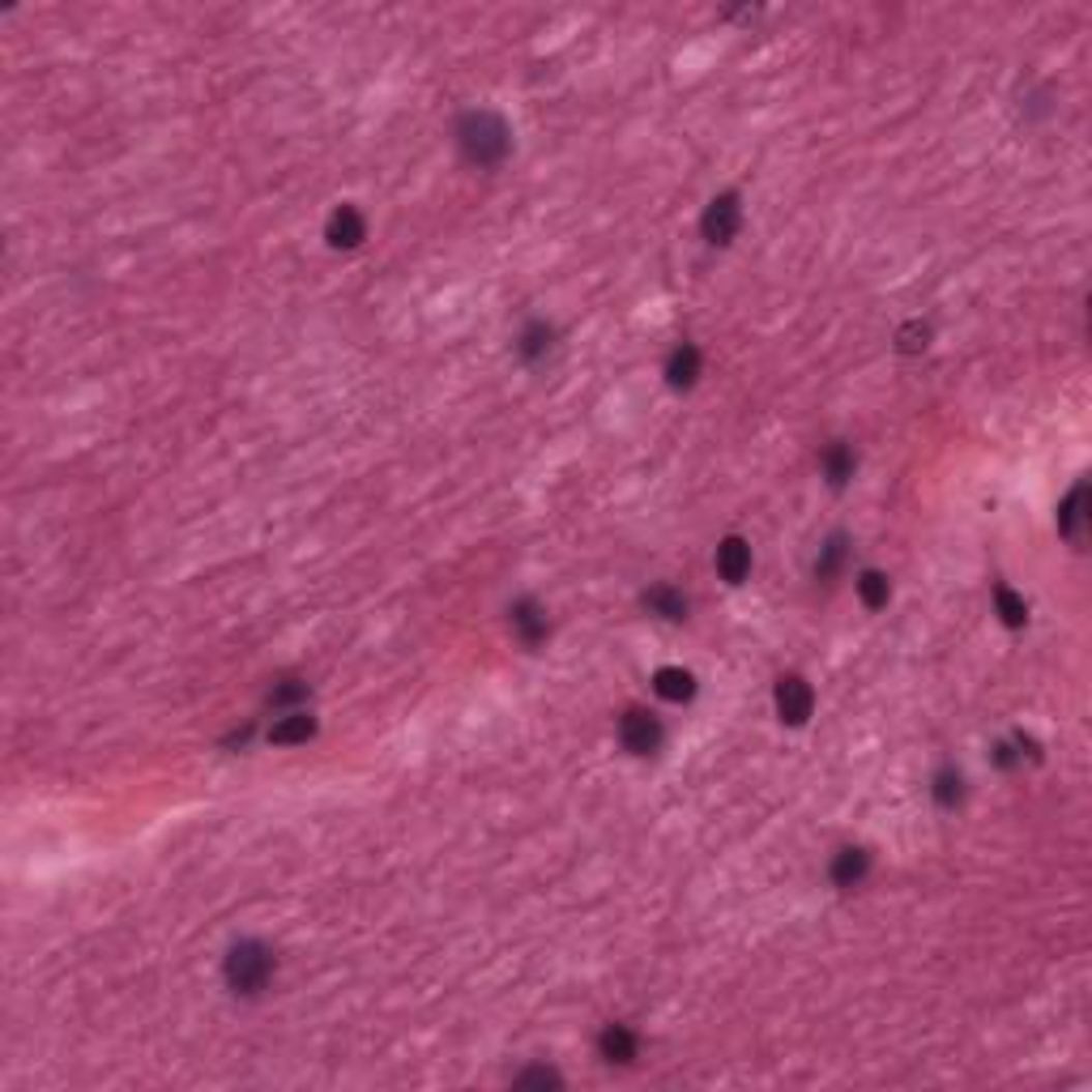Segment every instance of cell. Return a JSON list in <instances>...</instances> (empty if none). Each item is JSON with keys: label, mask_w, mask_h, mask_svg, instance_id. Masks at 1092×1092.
Returning a JSON list of instances; mask_svg holds the SVG:
<instances>
[{"label": "cell", "mask_w": 1092, "mask_h": 1092, "mask_svg": "<svg viewBox=\"0 0 1092 1092\" xmlns=\"http://www.w3.org/2000/svg\"><path fill=\"white\" fill-rule=\"evenodd\" d=\"M456 146L474 167H500L512 150V128L500 112H466L456 120Z\"/></svg>", "instance_id": "cell-1"}, {"label": "cell", "mask_w": 1092, "mask_h": 1092, "mask_svg": "<svg viewBox=\"0 0 1092 1092\" xmlns=\"http://www.w3.org/2000/svg\"><path fill=\"white\" fill-rule=\"evenodd\" d=\"M273 973H277V956H273V947H265L261 939H239L227 952V961H223L227 985L235 995H243V999H257L273 981Z\"/></svg>", "instance_id": "cell-2"}, {"label": "cell", "mask_w": 1092, "mask_h": 1092, "mask_svg": "<svg viewBox=\"0 0 1092 1092\" xmlns=\"http://www.w3.org/2000/svg\"><path fill=\"white\" fill-rule=\"evenodd\" d=\"M738 227H743V201H738V193H721V197H713L709 205H704L700 231H704L709 243L726 248V243H734Z\"/></svg>", "instance_id": "cell-3"}, {"label": "cell", "mask_w": 1092, "mask_h": 1092, "mask_svg": "<svg viewBox=\"0 0 1092 1092\" xmlns=\"http://www.w3.org/2000/svg\"><path fill=\"white\" fill-rule=\"evenodd\" d=\"M772 704H777V717L786 726H806L816 713V691L802 675H786L777 679V691H772Z\"/></svg>", "instance_id": "cell-4"}, {"label": "cell", "mask_w": 1092, "mask_h": 1092, "mask_svg": "<svg viewBox=\"0 0 1092 1092\" xmlns=\"http://www.w3.org/2000/svg\"><path fill=\"white\" fill-rule=\"evenodd\" d=\"M661 738H666V730L649 709H627L619 717V743L631 756H653L661 747Z\"/></svg>", "instance_id": "cell-5"}, {"label": "cell", "mask_w": 1092, "mask_h": 1092, "mask_svg": "<svg viewBox=\"0 0 1092 1092\" xmlns=\"http://www.w3.org/2000/svg\"><path fill=\"white\" fill-rule=\"evenodd\" d=\"M508 623H512L517 641H521L525 649H538V645L547 641V631H551L547 611L534 602V597H517V602L508 607Z\"/></svg>", "instance_id": "cell-6"}, {"label": "cell", "mask_w": 1092, "mask_h": 1092, "mask_svg": "<svg viewBox=\"0 0 1092 1092\" xmlns=\"http://www.w3.org/2000/svg\"><path fill=\"white\" fill-rule=\"evenodd\" d=\"M325 239H329V248H342V253L359 248V243L367 239V218L359 214L355 205H337L329 214V223H325Z\"/></svg>", "instance_id": "cell-7"}, {"label": "cell", "mask_w": 1092, "mask_h": 1092, "mask_svg": "<svg viewBox=\"0 0 1092 1092\" xmlns=\"http://www.w3.org/2000/svg\"><path fill=\"white\" fill-rule=\"evenodd\" d=\"M747 572H751V547H747V538H738V534L721 538L717 542V577L726 585H743Z\"/></svg>", "instance_id": "cell-8"}, {"label": "cell", "mask_w": 1092, "mask_h": 1092, "mask_svg": "<svg viewBox=\"0 0 1092 1092\" xmlns=\"http://www.w3.org/2000/svg\"><path fill=\"white\" fill-rule=\"evenodd\" d=\"M1084 530H1088V482H1075L1067 491V500L1059 504V534L1067 542H1084Z\"/></svg>", "instance_id": "cell-9"}, {"label": "cell", "mask_w": 1092, "mask_h": 1092, "mask_svg": "<svg viewBox=\"0 0 1092 1092\" xmlns=\"http://www.w3.org/2000/svg\"><path fill=\"white\" fill-rule=\"evenodd\" d=\"M870 870V854L862 850V845H845V850L832 854V866H828V879L836 888H858L862 879Z\"/></svg>", "instance_id": "cell-10"}, {"label": "cell", "mask_w": 1092, "mask_h": 1092, "mask_svg": "<svg viewBox=\"0 0 1092 1092\" xmlns=\"http://www.w3.org/2000/svg\"><path fill=\"white\" fill-rule=\"evenodd\" d=\"M597 1050H602V1059H607V1063L627 1067V1063H637L641 1041H637V1033H631L627 1025H607L602 1037H597Z\"/></svg>", "instance_id": "cell-11"}, {"label": "cell", "mask_w": 1092, "mask_h": 1092, "mask_svg": "<svg viewBox=\"0 0 1092 1092\" xmlns=\"http://www.w3.org/2000/svg\"><path fill=\"white\" fill-rule=\"evenodd\" d=\"M312 734H316V717L303 713V709H291L287 717H277L269 726V743L273 747H295V743H307Z\"/></svg>", "instance_id": "cell-12"}, {"label": "cell", "mask_w": 1092, "mask_h": 1092, "mask_svg": "<svg viewBox=\"0 0 1092 1092\" xmlns=\"http://www.w3.org/2000/svg\"><path fill=\"white\" fill-rule=\"evenodd\" d=\"M653 691L671 704H687V700H696V675L683 671V666H661L653 675Z\"/></svg>", "instance_id": "cell-13"}, {"label": "cell", "mask_w": 1092, "mask_h": 1092, "mask_svg": "<svg viewBox=\"0 0 1092 1092\" xmlns=\"http://www.w3.org/2000/svg\"><path fill=\"white\" fill-rule=\"evenodd\" d=\"M641 602H645V611L657 615V619H671V623L687 619V597H683V589H675V585H653V589H645Z\"/></svg>", "instance_id": "cell-14"}, {"label": "cell", "mask_w": 1092, "mask_h": 1092, "mask_svg": "<svg viewBox=\"0 0 1092 1092\" xmlns=\"http://www.w3.org/2000/svg\"><path fill=\"white\" fill-rule=\"evenodd\" d=\"M700 380V350L691 346V342H683L679 350L671 359H666V384H671V389H691V384Z\"/></svg>", "instance_id": "cell-15"}, {"label": "cell", "mask_w": 1092, "mask_h": 1092, "mask_svg": "<svg viewBox=\"0 0 1092 1092\" xmlns=\"http://www.w3.org/2000/svg\"><path fill=\"white\" fill-rule=\"evenodd\" d=\"M820 466H824V478H828V486H832V491H840L845 482L854 478V470H858V456H854V448L845 444V440H836V444H828V448H824V462H820Z\"/></svg>", "instance_id": "cell-16"}, {"label": "cell", "mask_w": 1092, "mask_h": 1092, "mask_svg": "<svg viewBox=\"0 0 1092 1092\" xmlns=\"http://www.w3.org/2000/svg\"><path fill=\"white\" fill-rule=\"evenodd\" d=\"M551 346H555V329L547 321H530V325L521 329V337H517V355L525 363H538V359H547Z\"/></svg>", "instance_id": "cell-17"}, {"label": "cell", "mask_w": 1092, "mask_h": 1092, "mask_svg": "<svg viewBox=\"0 0 1092 1092\" xmlns=\"http://www.w3.org/2000/svg\"><path fill=\"white\" fill-rule=\"evenodd\" d=\"M931 794H935V802H939V811H956V806L965 802V772L952 768V764L939 768V772H935Z\"/></svg>", "instance_id": "cell-18"}, {"label": "cell", "mask_w": 1092, "mask_h": 1092, "mask_svg": "<svg viewBox=\"0 0 1092 1092\" xmlns=\"http://www.w3.org/2000/svg\"><path fill=\"white\" fill-rule=\"evenodd\" d=\"M845 559H850V538H845V534H832V538L820 547V555H816V581H832V577L845 568Z\"/></svg>", "instance_id": "cell-19"}, {"label": "cell", "mask_w": 1092, "mask_h": 1092, "mask_svg": "<svg viewBox=\"0 0 1092 1092\" xmlns=\"http://www.w3.org/2000/svg\"><path fill=\"white\" fill-rule=\"evenodd\" d=\"M858 597H862V607H866V611H884V607L892 602V581H888L884 572L866 568V572L858 577Z\"/></svg>", "instance_id": "cell-20"}, {"label": "cell", "mask_w": 1092, "mask_h": 1092, "mask_svg": "<svg viewBox=\"0 0 1092 1092\" xmlns=\"http://www.w3.org/2000/svg\"><path fill=\"white\" fill-rule=\"evenodd\" d=\"M995 611H999V619H1003L1007 627H1025V623H1029V607H1025V597H1020L1015 589H1007V585H999V589H995Z\"/></svg>", "instance_id": "cell-21"}, {"label": "cell", "mask_w": 1092, "mask_h": 1092, "mask_svg": "<svg viewBox=\"0 0 1092 1092\" xmlns=\"http://www.w3.org/2000/svg\"><path fill=\"white\" fill-rule=\"evenodd\" d=\"M896 346L905 350V355H918V350H926V346H931V325H922V321H909V325L896 333Z\"/></svg>", "instance_id": "cell-22"}, {"label": "cell", "mask_w": 1092, "mask_h": 1092, "mask_svg": "<svg viewBox=\"0 0 1092 1092\" xmlns=\"http://www.w3.org/2000/svg\"><path fill=\"white\" fill-rule=\"evenodd\" d=\"M299 700H307V683H299V679H287L282 687L269 691V704H273V709H291V704H299Z\"/></svg>", "instance_id": "cell-23"}, {"label": "cell", "mask_w": 1092, "mask_h": 1092, "mask_svg": "<svg viewBox=\"0 0 1092 1092\" xmlns=\"http://www.w3.org/2000/svg\"><path fill=\"white\" fill-rule=\"evenodd\" d=\"M517 1084H521V1088H530V1084H534V1088H559L563 1080H559L551 1067H530V1071H521V1075H517Z\"/></svg>", "instance_id": "cell-24"}]
</instances>
